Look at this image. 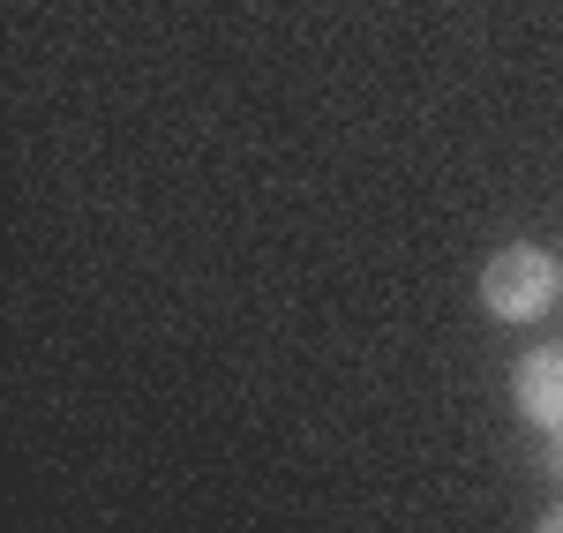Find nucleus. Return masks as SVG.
Returning a JSON list of instances; mask_svg holds the SVG:
<instances>
[{
  "instance_id": "obj_1",
  "label": "nucleus",
  "mask_w": 563,
  "mask_h": 533,
  "mask_svg": "<svg viewBox=\"0 0 563 533\" xmlns=\"http://www.w3.org/2000/svg\"><path fill=\"white\" fill-rule=\"evenodd\" d=\"M563 301V264L533 241H511L481 264V309L496 323H541Z\"/></svg>"
},
{
  "instance_id": "obj_2",
  "label": "nucleus",
  "mask_w": 563,
  "mask_h": 533,
  "mask_svg": "<svg viewBox=\"0 0 563 533\" xmlns=\"http://www.w3.org/2000/svg\"><path fill=\"white\" fill-rule=\"evenodd\" d=\"M511 406H519L526 429L563 436V346H526L511 368Z\"/></svg>"
},
{
  "instance_id": "obj_3",
  "label": "nucleus",
  "mask_w": 563,
  "mask_h": 533,
  "mask_svg": "<svg viewBox=\"0 0 563 533\" xmlns=\"http://www.w3.org/2000/svg\"><path fill=\"white\" fill-rule=\"evenodd\" d=\"M549 466H556V474H563V436H549Z\"/></svg>"
},
{
  "instance_id": "obj_4",
  "label": "nucleus",
  "mask_w": 563,
  "mask_h": 533,
  "mask_svg": "<svg viewBox=\"0 0 563 533\" xmlns=\"http://www.w3.org/2000/svg\"><path fill=\"white\" fill-rule=\"evenodd\" d=\"M533 533H563V511H549V519H541V526H533Z\"/></svg>"
}]
</instances>
